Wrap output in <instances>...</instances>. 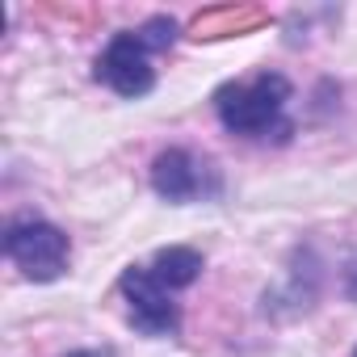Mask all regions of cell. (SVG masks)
I'll list each match as a JSON object with an SVG mask.
<instances>
[{
	"instance_id": "4",
	"label": "cell",
	"mask_w": 357,
	"mask_h": 357,
	"mask_svg": "<svg viewBox=\"0 0 357 357\" xmlns=\"http://www.w3.org/2000/svg\"><path fill=\"white\" fill-rule=\"evenodd\" d=\"M118 290L126 298V319L143 336H172L181 328V307L172 303V290H164L147 265H130L118 278Z\"/></svg>"
},
{
	"instance_id": "5",
	"label": "cell",
	"mask_w": 357,
	"mask_h": 357,
	"mask_svg": "<svg viewBox=\"0 0 357 357\" xmlns=\"http://www.w3.org/2000/svg\"><path fill=\"white\" fill-rule=\"evenodd\" d=\"M97 80L114 89L118 97L135 101L155 89V68H151V47L139 38V30H122L109 38V47L97 55Z\"/></svg>"
},
{
	"instance_id": "9",
	"label": "cell",
	"mask_w": 357,
	"mask_h": 357,
	"mask_svg": "<svg viewBox=\"0 0 357 357\" xmlns=\"http://www.w3.org/2000/svg\"><path fill=\"white\" fill-rule=\"evenodd\" d=\"M68 357H114L109 349H76V353H68Z\"/></svg>"
},
{
	"instance_id": "3",
	"label": "cell",
	"mask_w": 357,
	"mask_h": 357,
	"mask_svg": "<svg viewBox=\"0 0 357 357\" xmlns=\"http://www.w3.org/2000/svg\"><path fill=\"white\" fill-rule=\"evenodd\" d=\"M219 172L211 160H198L194 151L185 147H168L151 160V190L172 202V206H185V202H198V198H215L219 194Z\"/></svg>"
},
{
	"instance_id": "8",
	"label": "cell",
	"mask_w": 357,
	"mask_h": 357,
	"mask_svg": "<svg viewBox=\"0 0 357 357\" xmlns=\"http://www.w3.org/2000/svg\"><path fill=\"white\" fill-rule=\"evenodd\" d=\"M344 294H349V298H357V261L344 269Z\"/></svg>"
},
{
	"instance_id": "1",
	"label": "cell",
	"mask_w": 357,
	"mask_h": 357,
	"mask_svg": "<svg viewBox=\"0 0 357 357\" xmlns=\"http://www.w3.org/2000/svg\"><path fill=\"white\" fill-rule=\"evenodd\" d=\"M290 80L282 72H257L252 80H231L215 93V114L231 135L244 139H286L294 126L286 122V105H290Z\"/></svg>"
},
{
	"instance_id": "10",
	"label": "cell",
	"mask_w": 357,
	"mask_h": 357,
	"mask_svg": "<svg viewBox=\"0 0 357 357\" xmlns=\"http://www.w3.org/2000/svg\"><path fill=\"white\" fill-rule=\"evenodd\" d=\"M353 357H357V353H353Z\"/></svg>"
},
{
	"instance_id": "6",
	"label": "cell",
	"mask_w": 357,
	"mask_h": 357,
	"mask_svg": "<svg viewBox=\"0 0 357 357\" xmlns=\"http://www.w3.org/2000/svg\"><path fill=\"white\" fill-rule=\"evenodd\" d=\"M147 269H151V278H155L164 290H185V286H194V282L202 278L206 261H202V252L190 248V244H172V248H160Z\"/></svg>"
},
{
	"instance_id": "7",
	"label": "cell",
	"mask_w": 357,
	"mask_h": 357,
	"mask_svg": "<svg viewBox=\"0 0 357 357\" xmlns=\"http://www.w3.org/2000/svg\"><path fill=\"white\" fill-rule=\"evenodd\" d=\"M139 38L151 47V51H168L176 43V22L172 17H151L147 26H139Z\"/></svg>"
},
{
	"instance_id": "2",
	"label": "cell",
	"mask_w": 357,
	"mask_h": 357,
	"mask_svg": "<svg viewBox=\"0 0 357 357\" xmlns=\"http://www.w3.org/2000/svg\"><path fill=\"white\" fill-rule=\"evenodd\" d=\"M5 257L30 282H59L72 261V240L47 219H17L5 227Z\"/></svg>"
}]
</instances>
